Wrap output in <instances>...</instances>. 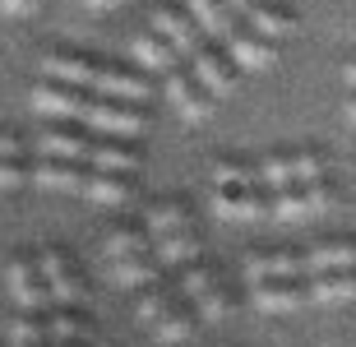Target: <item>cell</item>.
<instances>
[{"instance_id":"obj_27","label":"cell","mask_w":356,"mask_h":347,"mask_svg":"<svg viewBox=\"0 0 356 347\" xmlns=\"http://www.w3.org/2000/svg\"><path fill=\"white\" fill-rule=\"evenodd\" d=\"M190 19H195V28L204 33V38H213V42H222L232 28H236V14L227 10L222 0H185L181 5Z\"/></svg>"},{"instance_id":"obj_10","label":"cell","mask_w":356,"mask_h":347,"mask_svg":"<svg viewBox=\"0 0 356 347\" xmlns=\"http://www.w3.org/2000/svg\"><path fill=\"white\" fill-rule=\"evenodd\" d=\"M5 287H10L14 306L19 310H47L51 306V292H47V282H42L38 264H33V255H19L5 264Z\"/></svg>"},{"instance_id":"obj_16","label":"cell","mask_w":356,"mask_h":347,"mask_svg":"<svg viewBox=\"0 0 356 347\" xmlns=\"http://www.w3.org/2000/svg\"><path fill=\"white\" fill-rule=\"evenodd\" d=\"M301 268L310 273H329V268H356V236H324L301 250Z\"/></svg>"},{"instance_id":"obj_21","label":"cell","mask_w":356,"mask_h":347,"mask_svg":"<svg viewBox=\"0 0 356 347\" xmlns=\"http://www.w3.org/2000/svg\"><path fill=\"white\" fill-rule=\"evenodd\" d=\"M305 287H310V301H319V306H352V301H356V268L310 273Z\"/></svg>"},{"instance_id":"obj_2","label":"cell","mask_w":356,"mask_h":347,"mask_svg":"<svg viewBox=\"0 0 356 347\" xmlns=\"http://www.w3.org/2000/svg\"><path fill=\"white\" fill-rule=\"evenodd\" d=\"M79 125L92 130V134H106V139H139V134L148 130V116H144V107H134V102H116V97L88 93Z\"/></svg>"},{"instance_id":"obj_18","label":"cell","mask_w":356,"mask_h":347,"mask_svg":"<svg viewBox=\"0 0 356 347\" xmlns=\"http://www.w3.org/2000/svg\"><path fill=\"white\" fill-rule=\"evenodd\" d=\"M92 74H97V60L79 51H47L42 56V79L70 83V88H92Z\"/></svg>"},{"instance_id":"obj_11","label":"cell","mask_w":356,"mask_h":347,"mask_svg":"<svg viewBox=\"0 0 356 347\" xmlns=\"http://www.w3.org/2000/svg\"><path fill=\"white\" fill-rule=\"evenodd\" d=\"M190 74H195L204 88H209L218 102L222 97L236 93V83H241V70L227 60V51H218V47H199L195 56H190Z\"/></svg>"},{"instance_id":"obj_29","label":"cell","mask_w":356,"mask_h":347,"mask_svg":"<svg viewBox=\"0 0 356 347\" xmlns=\"http://www.w3.org/2000/svg\"><path fill=\"white\" fill-rule=\"evenodd\" d=\"M190 306H195L199 320H227V315H232V310L241 306V296H236V287H232V282H227L222 273H218V278H213L209 287H204V292H199L195 301H190Z\"/></svg>"},{"instance_id":"obj_38","label":"cell","mask_w":356,"mask_h":347,"mask_svg":"<svg viewBox=\"0 0 356 347\" xmlns=\"http://www.w3.org/2000/svg\"><path fill=\"white\" fill-rule=\"evenodd\" d=\"M343 79H347V88H352V93H356V56H352V60H347V65H343Z\"/></svg>"},{"instance_id":"obj_8","label":"cell","mask_w":356,"mask_h":347,"mask_svg":"<svg viewBox=\"0 0 356 347\" xmlns=\"http://www.w3.org/2000/svg\"><path fill=\"white\" fill-rule=\"evenodd\" d=\"M88 93L97 97H116V102H134V107H144L148 102V79L144 70H125V65H106V60H97V74H92V88Z\"/></svg>"},{"instance_id":"obj_7","label":"cell","mask_w":356,"mask_h":347,"mask_svg":"<svg viewBox=\"0 0 356 347\" xmlns=\"http://www.w3.org/2000/svg\"><path fill=\"white\" fill-rule=\"evenodd\" d=\"M83 167L92 172H139L144 167V153L134 139H106V134H88V148H83Z\"/></svg>"},{"instance_id":"obj_12","label":"cell","mask_w":356,"mask_h":347,"mask_svg":"<svg viewBox=\"0 0 356 347\" xmlns=\"http://www.w3.org/2000/svg\"><path fill=\"white\" fill-rule=\"evenodd\" d=\"M148 28H153V33H158V38L167 42L176 56H195L199 47H204V33L195 28V19H190L181 5H158Z\"/></svg>"},{"instance_id":"obj_33","label":"cell","mask_w":356,"mask_h":347,"mask_svg":"<svg viewBox=\"0 0 356 347\" xmlns=\"http://www.w3.org/2000/svg\"><path fill=\"white\" fill-rule=\"evenodd\" d=\"M28 186V162L24 158H0V195L5 190H19Z\"/></svg>"},{"instance_id":"obj_1","label":"cell","mask_w":356,"mask_h":347,"mask_svg":"<svg viewBox=\"0 0 356 347\" xmlns=\"http://www.w3.org/2000/svg\"><path fill=\"white\" fill-rule=\"evenodd\" d=\"M333 204H338L333 176H319V181H305V186L268 190V218H277V223H301V218H315L324 209H333Z\"/></svg>"},{"instance_id":"obj_17","label":"cell","mask_w":356,"mask_h":347,"mask_svg":"<svg viewBox=\"0 0 356 347\" xmlns=\"http://www.w3.org/2000/svg\"><path fill=\"white\" fill-rule=\"evenodd\" d=\"M79 195L88 204H97V209H125L134 200V176L130 172H92L88 167V181H83Z\"/></svg>"},{"instance_id":"obj_31","label":"cell","mask_w":356,"mask_h":347,"mask_svg":"<svg viewBox=\"0 0 356 347\" xmlns=\"http://www.w3.org/2000/svg\"><path fill=\"white\" fill-rule=\"evenodd\" d=\"M148 329H153V338H158V343H185V338L199 329V315H195V306H190V301H176V306L167 310V315H158Z\"/></svg>"},{"instance_id":"obj_25","label":"cell","mask_w":356,"mask_h":347,"mask_svg":"<svg viewBox=\"0 0 356 347\" xmlns=\"http://www.w3.org/2000/svg\"><path fill=\"white\" fill-rule=\"evenodd\" d=\"M245 28L250 33H259V38L268 42H282L296 33V14L287 10V5H268V0H254V10L245 14Z\"/></svg>"},{"instance_id":"obj_14","label":"cell","mask_w":356,"mask_h":347,"mask_svg":"<svg viewBox=\"0 0 356 347\" xmlns=\"http://www.w3.org/2000/svg\"><path fill=\"white\" fill-rule=\"evenodd\" d=\"M28 148H38V158H70L83 162V148H88V130L74 125V120H51L42 134L28 139Z\"/></svg>"},{"instance_id":"obj_6","label":"cell","mask_w":356,"mask_h":347,"mask_svg":"<svg viewBox=\"0 0 356 347\" xmlns=\"http://www.w3.org/2000/svg\"><path fill=\"white\" fill-rule=\"evenodd\" d=\"M250 306L264 315H291V310L310 306V287L305 278H264L250 282Z\"/></svg>"},{"instance_id":"obj_24","label":"cell","mask_w":356,"mask_h":347,"mask_svg":"<svg viewBox=\"0 0 356 347\" xmlns=\"http://www.w3.org/2000/svg\"><path fill=\"white\" fill-rule=\"evenodd\" d=\"M130 56H134V65H139V70H153V74H167V70L181 65V56H176L153 28H144V33H134V38H130Z\"/></svg>"},{"instance_id":"obj_37","label":"cell","mask_w":356,"mask_h":347,"mask_svg":"<svg viewBox=\"0 0 356 347\" xmlns=\"http://www.w3.org/2000/svg\"><path fill=\"white\" fill-rule=\"evenodd\" d=\"M83 5H88V10H97V14H106V10H116L120 0H83Z\"/></svg>"},{"instance_id":"obj_39","label":"cell","mask_w":356,"mask_h":347,"mask_svg":"<svg viewBox=\"0 0 356 347\" xmlns=\"http://www.w3.org/2000/svg\"><path fill=\"white\" fill-rule=\"evenodd\" d=\"M347 120H352V125H356V93L347 97Z\"/></svg>"},{"instance_id":"obj_4","label":"cell","mask_w":356,"mask_h":347,"mask_svg":"<svg viewBox=\"0 0 356 347\" xmlns=\"http://www.w3.org/2000/svg\"><path fill=\"white\" fill-rule=\"evenodd\" d=\"M213 209L227 218V223H254V218H268V190L259 181H222L213 186Z\"/></svg>"},{"instance_id":"obj_36","label":"cell","mask_w":356,"mask_h":347,"mask_svg":"<svg viewBox=\"0 0 356 347\" xmlns=\"http://www.w3.org/2000/svg\"><path fill=\"white\" fill-rule=\"evenodd\" d=\"M222 5H227L232 14H236V19H245V14L254 10V0H222Z\"/></svg>"},{"instance_id":"obj_26","label":"cell","mask_w":356,"mask_h":347,"mask_svg":"<svg viewBox=\"0 0 356 347\" xmlns=\"http://www.w3.org/2000/svg\"><path fill=\"white\" fill-rule=\"evenodd\" d=\"M42 315H47V334H51L56 343L83 347L92 338V324H88V315H83L79 306H47Z\"/></svg>"},{"instance_id":"obj_5","label":"cell","mask_w":356,"mask_h":347,"mask_svg":"<svg viewBox=\"0 0 356 347\" xmlns=\"http://www.w3.org/2000/svg\"><path fill=\"white\" fill-rule=\"evenodd\" d=\"M28 102H33V111L47 116V120H74V125H79L83 102H88V88H70V83L42 79V83H33Z\"/></svg>"},{"instance_id":"obj_20","label":"cell","mask_w":356,"mask_h":347,"mask_svg":"<svg viewBox=\"0 0 356 347\" xmlns=\"http://www.w3.org/2000/svg\"><path fill=\"white\" fill-rule=\"evenodd\" d=\"M144 227H148V236H167V232H185V227H195V209H190V200H181V195L153 200V204L144 209Z\"/></svg>"},{"instance_id":"obj_15","label":"cell","mask_w":356,"mask_h":347,"mask_svg":"<svg viewBox=\"0 0 356 347\" xmlns=\"http://www.w3.org/2000/svg\"><path fill=\"white\" fill-rule=\"evenodd\" d=\"M28 181L42 190H60V195H79L83 181H88V167L70 158H38L28 167Z\"/></svg>"},{"instance_id":"obj_28","label":"cell","mask_w":356,"mask_h":347,"mask_svg":"<svg viewBox=\"0 0 356 347\" xmlns=\"http://www.w3.org/2000/svg\"><path fill=\"white\" fill-rule=\"evenodd\" d=\"M176 301H185V296L176 292V282H167V278H153V282H144V287L134 292V315H139L144 324H153L158 315H167V310H172Z\"/></svg>"},{"instance_id":"obj_9","label":"cell","mask_w":356,"mask_h":347,"mask_svg":"<svg viewBox=\"0 0 356 347\" xmlns=\"http://www.w3.org/2000/svg\"><path fill=\"white\" fill-rule=\"evenodd\" d=\"M167 102H172L185 120H209L213 107H218V97H213L209 88H204L190 70H181V65L167 70Z\"/></svg>"},{"instance_id":"obj_35","label":"cell","mask_w":356,"mask_h":347,"mask_svg":"<svg viewBox=\"0 0 356 347\" xmlns=\"http://www.w3.org/2000/svg\"><path fill=\"white\" fill-rule=\"evenodd\" d=\"M28 153V139L19 130H0V158H24Z\"/></svg>"},{"instance_id":"obj_22","label":"cell","mask_w":356,"mask_h":347,"mask_svg":"<svg viewBox=\"0 0 356 347\" xmlns=\"http://www.w3.org/2000/svg\"><path fill=\"white\" fill-rule=\"evenodd\" d=\"M102 268H106V278L116 282V287H125V292H139L144 282L162 278V264L153 259V250H134V255L111 259V264H102Z\"/></svg>"},{"instance_id":"obj_3","label":"cell","mask_w":356,"mask_h":347,"mask_svg":"<svg viewBox=\"0 0 356 347\" xmlns=\"http://www.w3.org/2000/svg\"><path fill=\"white\" fill-rule=\"evenodd\" d=\"M33 264H38L42 282H47V292H51V306H83L88 282H83L79 264H74L60 245H42V250L33 255Z\"/></svg>"},{"instance_id":"obj_34","label":"cell","mask_w":356,"mask_h":347,"mask_svg":"<svg viewBox=\"0 0 356 347\" xmlns=\"http://www.w3.org/2000/svg\"><path fill=\"white\" fill-rule=\"evenodd\" d=\"M42 10V0H0V14L5 19H33Z\"/></svg>"},{"instance_id":"obj_13","label":"cell","mask_w":356,"mask_h":347,"mask_svg":"<svg viewBox=\"0 0 356 347\" xmlns=\"http://www.w3.org/2000/svg\"><path fill=\"white\" fill-rule=\"evenodd\" d=\"M222 51L236 70H268L277 60V42H268V38H259V33H250L245 24H236L222 38Z\"/></svg>"},{"instance_id":"obj_23","label":"cell","mask_w":356,"mask_h":347,"mask_svg":"<svg viewBox=\"0 0 356 347\" xmlns=\"http://www.w3.org/2000/svg\"><path fill=\"white\" fill-rule=\"evenodd\" d=\"M153 259H158L162 268H185L199 259V232L185 227V232H167V236H153Z\"/></svg>"},{"instance_id":"obj_32","label":"cell","mask_w":356,"mask_h":347,"mask_svg":"<svg viewBox=\"0 0 356 347\" xmlns=\"http://www.w3.org/2000/svg\"><path fill=\"white\" fill-rule=\"evenodd\" d=\"M282 162H287L291 186H305V181L329 176V158H324L319 148H291V153H282Z\"/></svg>"},{"instance_id":"obj_19","label":"cell","mask_w":356,"mask_h":347,"mask_svg":"<svg viewBox=\"0 0 356 347\" xmlns=\"http://www.w3.org/2000/svg\"><path fill=\"white\" fill-rule=\"evenodd\" d=\"M264 278H305L301 250H250L245 255V282H264Z\"/></svg>"},{"instance_id":"obj_30","label":"cell","mask_w":356,"mask_h":347,"mask_svg":"<svg viewBox=\"0 0 356 347\" xmlns=\"http://www.w3.org/2000/svg\"><path fill=\"white\" fill-rule=\"evenodd\" d=\"M148 245H153V236H148L144 223H116V227L102 236V264L125 259V255H134V250H148Z\"/></svg>"}]
</instances>
